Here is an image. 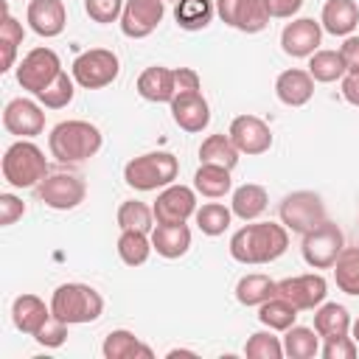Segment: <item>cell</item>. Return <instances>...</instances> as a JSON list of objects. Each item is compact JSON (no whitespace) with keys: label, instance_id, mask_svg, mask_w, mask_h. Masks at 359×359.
Here are the masks:
<instances>
[{"label":"cell","instance_id":"6da1fadb","mask_svg":"<svg viewBox=\"0 0 359 359\" xmlns=\"http://www.w3.org/2000/svg\"><path fill=\"white\" fill-rule=\"evenodd\" d=\"M289 250V230L278 222H252L230 236V255L244 266L272 264Z\"/></svg>","mask_w":359,"mask_h":359},{"label":"cell","instance_id":"7a4b0ae2","mask_svg":"<svg viewBox=\"0 0 359 359\" xmlns=\"http://www.w3.org/2000/svg\"><path fill=\"white\" fill-rule=\"evenodd\" d=\"M101 146H104L101 129L81 118L62 121L48 135L50 157H56L59 163H84V160L95 157L101 151Z\"/></svg>","mask_w":359,"mask_h":359},{"label":"cell","instance_id":"3957f363","mask_svg":"<svg viewBox=\"0 0 359 359\" xmlns=\"http://www.w3.org/2000/svg\"><path fill=\"white\" fill-rule=\"evenodd\" d=\"M50 311L67 325H84L95 323L104 314V297L90 283H62L50 294Z\"/></svg>","mask_w":359,"mask_h":359},{"label":"cell","instance_id":"277c9868","mask_svg":"<svg viewBox=\"0 0 359 359\" xmlns=\"http://www.w3.org/2000/svg\"><path fill=\"white\" fill-rule=\"evenodd\" d=\"M45 177H48V160H45V151L36 143L20 137L6 149V154H3V180L11 188H36Z\"/></svg>","mask_w":359,"mask_h":359},{"label":"cell","instance_id":"5b68a950","mask_svg":"<svg viewBox=\"0 0 359 359\" xmlns=\"http://www.w3.org/2000/svg\"><path fill=\"white\" fill-rule=\"evenodd\" d=\"M180 160L171 151H146L123 165V180L135 191H157L177 180Z\"/></svg>","mask_w":359,"mask_h":359},{"label":"cell","instance_id":"8992f818","mask_svg":"<svg viewBox=\"0 0 359 359\" xmlns=\"http://www.w3.org/2000/svg\"><path fill=\"white\" fill-rule=\"evenodd\" d=\"M118 73H121V62H118V53L109 48H90L79 53L70 65V76L84 90L109 87L118 79Z\"/></svg>","mask_w":359,"mask_h":359},{"label":"cell","instance_id":"52a82bcc","mask_svg":"<svg viewBox=\"0 0 359 359\" xmlns=\"http://www.w3.org/2000/svg\"><path fill=\"white\" fill-rule=\"evenodd\" d=\"M278 216H280V224L292 233H309L314 230L317 224H323L328 216H325V202L320 194L314 191H292L280 199V208H278Z\"/></svg>","mask_w":359,"mask_h":359},{"label":"cell","instance_id":"ba28073f","mask_svg":"<svg viewBox=\"0 0 359 359\" xmlns=\"http://www.w3.org/2000/svg\"><path fill=\"white\" fill-rule=\"evenodd\" d=\"M342 250H345V233L328 219L314 230L303 233V241H300L303 261L311 269H331Z\"/></svg>","mask_w":359,"mask_h":359},{"label":"cell","instance_id":"9c48e42d","mask_svg":"<svg viewBox=\"0 0 359 359\" xmlns=\"http://www.w3.org/2000/svg\"><path fill=\"white\" fill-rule=\"evenodd\" d=\"M59 73H62V59H59V53H56L53 48L39 45V48L28 50V53L22 56V62L17 65V84H20L22 90H28L31 95H36V93H42Z\"/></svg>","mask_w":359,"mask_h":359},{"label":"cell","instance_id":"30bf717a","mask_svg":"<svg viewBox=\"0 0 359 359\" xmlns=\"http://www.w3.org/2000/svg\"><path fill=\"white\" fill-rule=\"evenodd\" d=\"M216 14L224 25L241 34H258L272 20L266 0H216Z\"/></svg>","mask_w":359,"mask_h":359},{"label":"cell","instance_id":"8fae6325","mask_svg":"<svg viewBox=\"0 0 359 359\" xmlns=\"http://www.w3.org/2000/svg\"><path fill=\"white\" fill-rule=\"evenodd\" d=\"M36 196L42 205H48L53 210H73L84 202L87 185L76 174H48L36 185Z\"/></svg>","mask_w":359,"mask_h":359},{"label":"cell","instance_id":"7c38bea8","mask_svg":"<svg viewBox=\"0 0 359 359\" xmlns=\"http://www.w3.org/2000/svg\"><path fill=\"white\" fill-rule=\"evenodd\" d=\"M151 210H154L157 224H185L196 213V191L188 185L171 182L160 188Z\"/></svg>","mask_w":359,"mask_h":359},{"label":"cell","instance_id":"4fadbf2b","mask_svg":"<svg viewBox=\"0 0 359 359\" xmlns=\"http://www.w3.org/2000/svg\"><path fill=\"white\" fill-rule=\"evenodd\" d=\"M165 17V0H126L121 14V31L129 39H146Z\"/></svg>","mask_w":359,"mask_h":359},{"label":"cell","instance_id":"5bb4252c","mask_svg":"<svg viewBox=\"0 0 359 359\" xmlns=\"http://www.w3.org/2000/svg\"><path fill=\"white\" fill-rule=\"evenodd\" d=\"M227 135L236 143V149L247 157H258V154L272 149V129L258 115H236L230 121Z\"/></svg>","mask_w":359,"mask_h":359},{"label":"cell","instance_id":"9a60e30c","mask_svg":"<svg viewBox=\"0 0 359 359\" xmlns=\"http://www.w3.org/2000/svg\"><path fill=\"white\" fill-rule=\"evenodd\" d=\"M278 294L286 297L297 311H314L325 294H328V283L320 272H306V275H294V278H283L278 280Z\"/></svg>","mask_w":359,"mask_h":359},{"label":"cell","instance_id":"2e32d148","mask_svg":"<svg viewBox=\"0 0 359 359\" xmlns=\"http://www.w3.org/2000/svg\"><path fill=\"white\" fill-rule=\"evenodd\" d=\"M45 107L39 101H31V98H11L3 109V126L8 135H17V137H36L42 135L45 129Z\"/></svg>","mask_w":359,"mask_h":359},{"label":"cell","instance_id":"e0dca14e","mask_svg":"<svg viewBox=\"0 0 359 359\" xmlns=\"http://www.w3.org/2000/svg\"><path fill=\"white\" fill-rule=\"evenodd\" d=\"M323 42V25L311 17H297L283 25L280 31V48L292 59H309L314 50H320Z\"/></svg>","mask_w":359,"mask_h":359},{"label":"cell","instance_id":"ac0fdd59","mask_svg":"<svg viewBox=\"0 0 359 359\" xmlns=\"http://www.w3.org/2000/svg\"><path fill=\"white\" fill-rule=\"evenodd\" d=\"M171 118L182 132H202L210 123V104L202 95V90H191V93H180L171 104Z\"/></svg>","mask_w":359,"mask_h":359},{"label":"cell","instance_id":"d6986e66","mask_svg":"<svg viewBox=\"0 0 359 359\" xmlns=\"http://www.w3.org/2000/svg\"><path fill=\"white\" fill-rule=\"evenodd\" d=\"M25 20H28L34 34H39L45 39H53L67 25V8H65L62 0H28Z\"/></svg>","mask_w":359,"mask_h":359},{"label":"cell","instance_id":"ffe728a7","mask_svg":"<svg viewBox=\"0 0 359 359\" xmlns=\"http://www.w3.org/2000/svg\"><path fill=\"white\" fill-rule=\"evenodd\" d=\"M137 93L151 104H171L177 98V70L163 65L146 67L137 76Z\"/></svg>","mask_w":359,"mask_h":359},{"label":"cell","instance_id":"44dd1931","mask_svg":"<svg viewBox=\"0 0 359 359\" xmlns=\"http://www.w3.org/2000/svg\"><path fill=\"white\" fill-rule=\"evenodd\" d=\"M275 95L286 107H306L314 95V79L309 70L289 67L275 79Z\"/></svg>","mask_w":359,"mask_h":359},{"label":"cell","instance_id":"7402d4cb","mask_svg":"<svg viewBox=\"0 0 359 359\" xmlns=\"http://www.w3.org/2000/svg\"><path fill=\"white\" fill-rule=\"evenodd\" d=\"M50 303L45 306V300L42 297H36V294H20V297H14V303H11V323H14V328L17 331H22V334H28V337H34L48 320H50Z\"/></svg>","mask_w":359,"mask_h":359},{"label":"cell","instance_id":"603a6c76","mask_svg":"<svg viewBox=\"0 0 359 359\" xmlns=\"http://www.w3.org/2000/svg\"><path fill=\"white\" fill-rule=\"evenodd\" d=\"M320 25L325 34L331 36H351L353 28L359 25V6L356 0H325L323 14H320Z\"/></svg>","mask_w":359,"mask_h":359},{"label":"cell","instance_id":"cb8c5ba5","mask_svg":"<svg viewBox=\"0 0 359 359\" xmlns=\"http://www.w3.org/2000/svg\"><path fill=\"white\" fill-rule=\"evenodd\" d=\"M149 236H151L154 252L168 258V261L182 258L191 250V230H188V224H154V230Z\"/></svg>","mask_w":359,"mask_h":359},{"label":"cell","instance_id":"d4e9b609","mask_svg":"<svg viewBox=\"0 0 359 359\" xmlns=\"http://www.w3.org/2000/svg\"><path fill=\"white\" fill-rule=\"evenodd\" d=\"M101 353L104 359H154V351L126 328L109 331L101 342Z\"/></svg>","mask_w":359,"mask_h":359},{"label":"cell","instance_id":"484cf974","mask_svg":"<svg viewBox=\"0 0 359 359\" xmlns=\"http://www.w3.org/2000/svg\"><path fill=\"white\" fill-rule=\"evenodd\" d=\"M269 205V196H266V188L264 185H255V182H244L233 191L230 196V210L236 219L241 222H255Z\"/></svg>","mask_w":359,"mask_h":359},{"label":"cell","instance_id":"4316f807","mask_svg":"<svg viewBox=\"0 0 359 359\" xmlns=\"http://www.w3.org/2000/svg\"><path fill=\"white\" fill-rule=\"evenodd\" d=\"M194 191L208 199H222V196L233 194L230 168L213 165V163H199V168L194 171Z\"/></svg>","mask_w":359,"mask_h":359},{"label":"cell","instance_id":"83f0119b","mask_svg":"<svg viewBox=\"0 0 359 359\" xmlns=\"http://www.w3.org/2000/svg\"><path fill=\"white\" fill-rule=\"evenodd\" d=\"M275 294H278V280H272L264 272H250V275L238 278V283H236V300L241 306H247V309L250 306H261Z\"/></svg>","mask_w":359,"mask_h":359},{"label":"cell","instance_id":"f1b7e54d","mask_svg":"<svg viewBox=\"0 0 359 359\" xmlns=\"http://www.w3.org/2000/svg\"><path fill=\"white\" fill-rule=\"evenodd\" d=\"M351 314L345 306L339 303H320L314 309V331L323 337V339H331V337H342L351 331Z\"/></svg>","mask_w":359,"mask_h":359},{"label":"cell","instance_id":"f546056e","mask_svg":"<svg viewBox=\"0 0 359 359\" xmlns=\"http://www.w3.org/2000/svg\"><path fill=\"white\" fill-rule=\"evenodd\" d=\"M216 14V0H177L174 20L182 31H202Z\"/></svg>","mask_w":359,"mask_h":359},{"label":"cell","instance_id":"4dcf8cb0","mask_svg":"<svg viewBox=\"0 0 359 359\" xmlns=\"http://www.w3.org/2000/svg\"><path fill=\"white\" fill-rule=\"evenodd\" d=\"M320 353V334L306 325H292L283 331V356L289 359H314Z\"/></svg>","mask_w":359,"mask_h":359},{"label":"cell","instance_id":"1f68e13d","mask_svg":"<svg viewBox=\"0 0 359 359\" xmlns=\"http://www.w3.org/2000/svg\"><path fill=\"white\" fill-rule=\"evenodd\" d=\"M241 151L236 149V143L230 140V135H208L199 146V160L202 163H213V165H224V168H236L238 165Z\"/></svg>","mask_w":359,"mask_h":359},{"label":"cell","instance_id":"d6a6232c","mask_svg":"<svg viewBox=\"0 0 359 359\" xmlns=\"http://www.w3.org/2000/svg\"><path fill=\"white\" fill-rule=\"evenodd\" d=\"M22 22H17L8 8H3V22H0V73H8L17 62V50L22 45Z\"/></svg>","mask_w":359,"mask_h":359},{"label":"cell","instance_id":"836d02e7","mask_svg":"<svg viewBox=\"0 0 359 359\" xmlns=\"http://www.w3.org/2000/svg\"><path fill=\"white\" fill-rule=\"evenodd\" d=\"M309 73L314 81L331 84V81H342L348 70H345V59L339 50H314L309 56Z\"/></svg>","mask_w":359,"mask_h":359},{"label":"cell","instance_id":"e575fe53","mask_svg":"<svg viewBox=\"0 0 359 359\" xmlns=\"http://www.w3.org/2000/svg\"><path fill=\"white\" fill-rule=\"evenodd\" d=\"M151 236L149 233H140V230H121L118 236V258L126 264V266H140L149 261L151 255Z\"/></svg>","mask_w":359,"mask_h":359},{"label":"cell","instance_id":"d590c367","mask_svg":"<svg viewBox=\"0 0 359 359\" xmlns=\"http://www.w3.org/2000/svg\"><path fill=\"white\" fill-rule=\"evenodd\" d=\"M294 320H297V309L286 297H280V294H275V297H269L266 303L258 306V323L264 328L286 331V328L294 325Z\"/></svg>","mask_w":359,"mask_h":359},{"label":"cell","instance_id":"8d00e7d4","mask_svg":"<svg viewBox=\"0 0 359 359\" xmlns=\"http://www.w3.org/2000/svg\"><path fill=\"white\" fill-rule=\"evenodd\" d=\"M115 222L121 230H140V233H151L157 219H154V210L140 202V199H126L121 202L118 213H115Z\"/></svg>","mask_w":359,"mask_h":359},{"label":"cell","instance_id":"74e56055","mask_svg":"<svg viewBox=\"0 0 359 359\" xmlns=\"http://www.w3.org/2000/svg\"><path fill=\"white\" fill-rule=\"evenodd\" d=\"M331 269H334L337 289L359 297V247H345Z\"/></svg>","mask_w":359,"mask_h":359},{"label":"cell","instance_id":"f35d334b","mask_svg":"<svg viewBox=\"0 0 359 359\" xmlns=\"http://www.w3.org/2000/svg\"><path fill=\"white\" fill-rule=\"evenodd\" d=\"M194 219H196V227H199L205 236L216 238V236H222V233L230 227L233 210H230L227 205H222V202H205L202 208H196Z\"/></svg>","mask_w":359,"mask_h":359},{"label":"cell","instance_id":"ab89813d","mask_svg":"<svg viewBox=\"0 0 359 359\" xmlns=\"http://www.w3.org/2000/svg\"><path fill=\"white\" fill-rule=\"evenodd\" d=\"M73 95H76V79L62 70L42 93H36V101H39L45 109H65V107L73 101Z\"/></svg>","mask_w":359,"mask_h":359},{"label":"cell","instance_id":"60d3db41","mask_svg":"<svg viewBox=\"0 0 359 359\" xmlns=\"http://www.w3.org/2000/svg\"><path fill=\"white\" fill-rule=\"evenodd\" d=\"M244 356H250V359H283V339L275 337L272 328L255 331L244 342Z\"/></svg>","mask_w":359,"mask_h":359},{"label":"cell","instance_id":"b9f144b4","mask_svg":"<svg viewBox=\"0 0 359 359\" xmlns=\"http://www.w3.org/2000/svg\"><path fill=\"white\" fill-rule=\"evenodd\" d=\"M123 3H126V0H84V11H87V17H90L93 22L109 25V22L121 20Z\"/></svg>","mask_w":359,"mask_h":359},{"label":"cell","instance_id":"7bdbcfd3","mask_svg":"<svg viewBox=\"0 0 359 359\" xmlns=\"http://www.w3.org/2000/svg\"><path fill=\"white\" fill-rule=\"evenodd\" d=\"M320 353H323L325 359H353V356L359 353V345H356V339H353V337L342 334V337H331V339H323V348H320Z\"/></svg>","mask_w":359,"mask_h":359},{"label":"cell","instance_id":"ee69618b","mask_svg":"<svg viewBox=\"0 0 359 359\" xmlns=\"http://www.w3.org/2000/svg\"><path fill=\"white\" fill-rule=\"evenodd\" d=\"M34 339H36L39 345H45V348H59V345H65V339H67V323H62L59 317L50 314V320L34 334Z\"/></svg>","mask_w":359,"mask_h":359},{"label":"cell","instance_id":"f6af8a7d","mask_svg":"<svg viewBox=\"0 0 359 359\" xmlns=\"http://www.w3.org/2000/svg\"><path fill=\"white\" fill-rule=\"evenodd\" d=\"M25 216V202L20 199V196H14V194H0V224L3 227H11L17 219H22Z\"/></svg>","mask_w":359,"mask_h":359},{"label":"cell","instance_id":"bcb514c9","mask_svg":"<svg viewBox=\"0 0 359 359\" xmlns=\"http://www.w3.org/2000/svg\"><path fill=\"white\" fill-rule=\"evenodd\" d=\"M339 53H342V59H345V70H348V73H359V36H356V34H351V36L342 39Z\"/></svg>","mask_w":359,"mask_h":359},{"label":"cell","instance_id":"7dc6e473","mask_svg":"<svg viewBox=\"0 0 359 359\" xmlns=\"http://www.w3.org/2000/svg\"><path fill=\"white\" fill-rule=\"evenodd\" d=\"M174 70H177V95L191 93V90H202V79L194 67H174Z\"/></svg>","mask_w":359,"mask_h":359},{"label":"cell","instance_id":"c3c4849f","mask_svg":"<svg viewBox=\"0 0 359 359\" xmlns=\"http://www.w3.org/2000/svg\"><path fill=\"white\" fill-rule=\"evenodd\" d=\"M266 6H269V11H272V17H278V20H292V17L300 11L303 0H266Z\"/></svg>","mask_w":359,"mask_h":359},{"label":"cell","instance_id":"681fc988","mask_svg":"<svg viewBox=\"0 0 359 359\" xmlns=\"http://www.w3.org/2000/svg\"><path fill=\"white\" fill-rule=\"evenodd\" d=\"M342 95L348 104L359 107V73H345L342 79Z\"/></svg>","mask_w":359,"mask_h":359},{"label":"cell","instance_id":"f907efd6","mask_svg":"<svg viewBox=\"0 0 359 359\" xmlns=\"http://www.w3.org/2000/svg\"><path fill=\"white\" fill-rule=\"evenodd\" d=\"M165 356H168V359H174V356H196V353H194V351H177V348H174V351H168Z\"/></svg>","mask_w":359,"mask_h":359},{"label":"cell","instance_id":"816d5d0a","mask_svg":"<svg viewBox=\"0 0 359 359\" xmlns=\"http://www.w3.org/2000/svg\"><path fill=\"white\" fill-rule=\"evenodd\" d=\"M351 334H353V339H356V345H359V317L353 320V325H351Z\"/></svg>","mask_w":359,"mask_h":359}]
</instances>
